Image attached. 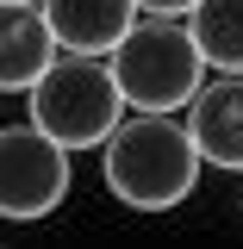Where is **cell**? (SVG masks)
Segmentation results:
<instances>
[{
  "label": "cell",
  "mask_w": 243,
  "mask_h": 249,
  "mask_svg": "<svg viewBox=\"0 0 243 249\" xmlns=\"http://www.w3.org/2000/svg\"><path fill=\"white\" fill-rule=\"evenodd\" d=\"M237 212H243V193H237Z\"/></svg>",
  "instance_id": "10"
},
{
  "label": "cell",
  "mask_w": 243,
  "mask_h": 249,
  "mask_svg": "<svg viewBox=\"0 0 243 249\" xmlns=\"http://www.w3.org/2000/svg\"><path fill=\"white\" fill-rule=\"evenodd\" d=\"M187 137L206 168H237L243 175V75H218L200 81L187 100Z\"/></svg>",
  "instance_id": "5"
},
{
  "label": "cell",
  "mask_w": 243,
  "mask_h": 249,
  "mask_svg": "<svg viewBox=\"0 0 243 249\" xmlns=\"http://www.w3.org/2000/svg\"><path fill=\"white\" fill-rule=\"evenodd\" d=\"M75 187V162L50 131L37 124H0V218L6 224H31L50 218Z\"/></svg>",
  "instance_id": "4"
},
{
  "label": "cell",
  "mask_w": 243,
  "mask_h": 249,
  "mask_svg": "<svg viewBox=\"0 0 243 249\" xmlns=\"http://www.w3.org/2000/svg\"><path fill=\"white\" fill-rule=\"evenodd\" d=\"M25 112L69 156H81V150H100L106 131L125 119V93H119V75H112L106 56L56 50V56L44 62V75L25 88Z\"/></svg>",
  "instance_id": "2"
},
{
  "label": "cell",
  "mask_w": 243,
  "mask_h": 249,
  "mask_svg": "<svg viewBox=\"0 0 243 249\" xmlns=\"http://www.w3.org/2000/svg\"><path fill=\"white\" fill-rule=\"evenodd\" d=\"M106 62L119 75L125 106H137V112H181L193 88L206 81V56H200L187 19H168V13L131 19V31L106 50Z\"/></svg>",
  "instance_id": "3"
},
{
  "label": "cell",
  "mask_w": 243,
  "mask_h": 249,
  "mask_svg": "<svg viewBox=\"0 0 243 249\" xmlns=\"http://www.w3.org/2000/svg\"><path fill=\"white\" fill-rule=\"evenodd\" d=\"M200 168L206 162H200V150H193V137L175 112L125 106V119L100 143V181L131 212H175L181 199H193Z\"/></svg>",
  "instance_id": "1"
},
{
  "label": "cell",
  "mask_w": 243,
  "mask_h": 249,
  "mask_svg": "<svg viewBox=\"0 0 243 249\" xmlns=\"http://www.w3.org/2000/svg\"><path fill=\"white\" fill-rule=\"evenodd\" d=\"M193 0H137V13H168V19H187Z\"/></svg>",
  "instance_id": "9"
},
{
  "label": "cell",
  "mask_w": 243,
  "mask_h": 249,
  "mask_svg": "<svg viewBox=\"0 0 243 249\" xmlns=\"http://www.w3.org/2000/svg\"><path fill=\"white\" fill-rule=\"evenodd\" d=\"M37 6L56 50H88V56H106L137 19V0H37Z\"/></svg>",
  "instance_id": "7"
},
{
  "label": "cell",
  "mask_w": 243,
  "mask_h": 249,
  "mask_svg": "<svg viewBox=\"0 0 243 249\" xmlns=\"http://www.w3.org/2000/svg\"><path fill=\"white\" fill-rule=\"evenodd\" d=\"M187 31H193L206 69L243 75V0H193L187 6Z\"/></svg>",
  "instance_id": "8"
},
{
  "label": "cell",
  "mask_w": 243,
  "mask_h": 249,
  "mask_svg": "<svg viewBox=\"0 0 243 249\" xmlns=\"http://www.w3.org/2000/svg\"><path fill=\"white\" fill-rule=\"evenodd\" d=\"M50 56H56V37L44 25V6L37 0H0V93H25Z\"/></svg>",
  "instance_id": "6"
}]
</instances>
